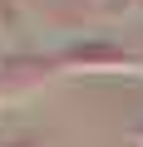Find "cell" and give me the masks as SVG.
Listing matches in <instances>:
<instances>
[{
    "mask_svg": "<svg viewBox=\"0 0 143 147\" xmlns=\"http://www.w3.org/2000/svg\"><path fill=\"white\" fill-rule=\"evenodd\" d=\"M138 5H143V0H138Z\"/></svg>",
    "mask_w": 143,
    "mask_h": 147,
    "instance_id": "obj_1",
    "label": "cell"
}]
</instances>
